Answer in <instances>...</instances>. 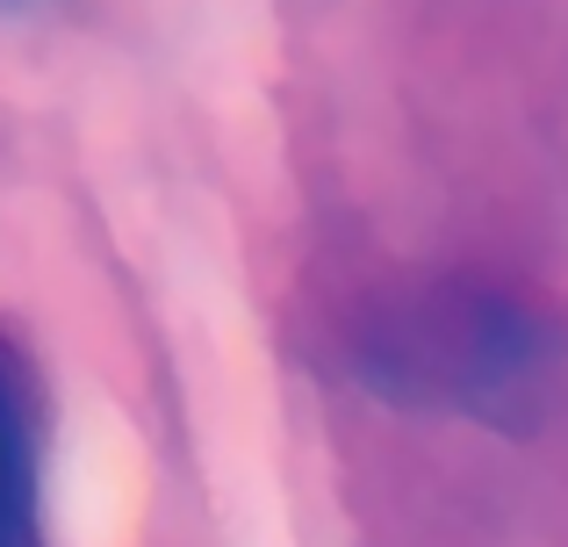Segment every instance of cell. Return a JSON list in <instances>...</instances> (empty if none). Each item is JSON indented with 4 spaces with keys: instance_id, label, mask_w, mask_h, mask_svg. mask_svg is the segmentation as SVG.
<instances>
[{
    "instance_id": "obj_1",
    "label": "cell",
    "mask_w": 568,
    "mask_h": 547,
    "mask_svg": "<svg viewBox=\"0 0 568 547\" xmlns=\"http://www.w3.org/2000/svg\"><path fill=\"white\" fill-rule=\"evenodd\" d=\"M43 375L29 338L0 317V547H51L43 511Z\"/></svg>"
}]
</instances>
